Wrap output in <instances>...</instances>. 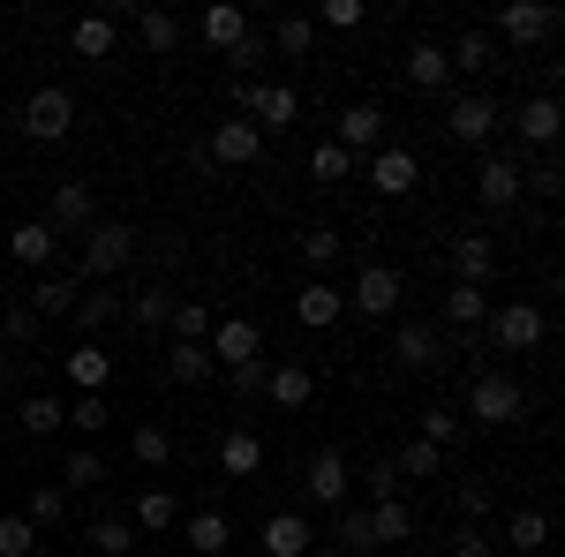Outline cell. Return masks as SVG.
I'll list each match as a JSON object with an SVG mask.
<instances>
[{
    "instance_id": "1",
    "label": "cell",
    "mask_w": 565,
    "mask_h": 557,
    "mask_svg": "<svg viewBox=\"0 0 565 557\" xmlns=\"http://www.w3.org/2000/svg\"><path fill=\"white\" fill-rule=\"evenodd\" d=\"M136 249H143V234H136V226H121V218H90V234H84L90 287H114V271H129Z\"/></svg>"
},
{
    "instance_id": "2",
    "label": "cell",
    "mask_w": 565,
    "mask_h": 557,
    "mask_svg": "<svg viewBox=\"0 0 565 557\" xmlns=\"http://www.w3.org/2000/svg\"><path fill=\"white\" fill-rule=\"evenodd\" d=\"M482 340L505 346V354H535V346L551 340V317H543V301H490Z\"/></svg>"
},
{
    "instance_id": "3",
    "label": "cell",
    "mask_w": 565,
    "mask_h": 557,
    "mask_svg": "<svg viewBox=\"0 0 565 557\" xmlns=\"http://www.w3.org/2000/svg\"><path fill=\"white\" fill-rule=\"evenodd\" d=\"M527 415V392L513 369H476L468 385V422H521Z\"/></svg>"
},
{
    "instance_id": "4",
    "label": "cell",
    "mask_w": 565,
    "mask_h": 557,
    "mask_svg": "<svg viewBox=\"0 0 565 557\" xmlns=\"http://www.w3.org/2000/svg\"><path fill=\"white\" fill-rule=\"evenodd\" d=\"M68 129H76V98L61 84H39L31 106H23V136H31V143H61Z\"/></svg>"
},
{
    "instance_id": "5",
    "label": "cell",
    "mask_w": 565,
    "mask_h": 557,
    "mask_svg": "<svg viewBox=\"0 0 565 557\" xmlns=\"http://www.w3.org/2000/svg\"><path fill=\"white\" fill-rule=\"evenodd\" d=\"M445 136H452L460 151H482V143L498 136V98H482V90H460V98H452V114H445Z\"/></svg>"
},
{
    "instance_id": "6",
    "label": "cell",
    "mask_w": 565,
    "mask_h": 557,
    "mask_svg": "<svg viewBox=\"0 0 565 557\" xmlns=\"http://www.w3.org/2000/svg\"><path fill=\"white\" fill-rule=\"evenodd\" d=\"M476 204H482V212H513V204H521V159H513V151H482Z\"/></svg>"
},
{
    "instance_id": "7",
    "label": "cell",
    "mask_w": 565,
    "mask_h": 557,
    "mask_svg": "<svg viewBox=\"0 0 565 557\" xmlns=\"http://www.w3.org/2000/svg\"><path fill=\"white\" fill-rule=\"evenodd\" d=\"M399 294H407V287H399V271H392V264H362V279H354L348 309H354V317H377V324H385L392 309H399Z\"/></svg>"
},
{
    "instance_id": "8",
    "label": "cell",
    "mask_w": 565,
    "mask_h": 557,
    "mask_svg": "<svg viewBox=\"0 0 565 557\" xmlns=\"http://www.w3.org/2000/svg\"><path fill=\"white\" fill-rule=\"evenodd\" d=\"M204 346H212V362H218V369L264 362V332L249 324V317H218V324H212V340H204Z\"/></svg>"
},
{
    "instance_id": "9",
    "label": "cell",
    "mask_w": 565,
    "mask_h": 557,
    "mask_svg": "<svg viewBox=\"0 0 565 557\" xmlns=\"http://www.w3.org/2000/svg\"><path fill=\"white\" fill-rule=\"evenodd\" d=\"M498 31L513 45H551L558 39V8H543V0H505V8H498Z\"/></svg>"
},
{
    "instance_id": "10",
    "label": "cell",
    "mask_w": 565,
    "mask_h": 557,
    "mask_svg": "<svg viewBox=\"0 0 565 557\" xmlns=\"http://www.w3.org/2000/svg\"><path fill=\"white\" fill-rule=\"evenodd\" d=\"M302 490H309V505H332V513H348V490H354V474L340 452H317L302 468Z\"/></svg>"
},
{
    "instance_id": "11",
    "label": "cell",
    "mask_w": 565,
    "mask_h": 557,
    "mask_svg": "<svg viewBox=\"0 0 565 557\" xmlns=\"http://www.w3.org/2000/svg\"><path fill=\"white\" fill-rule=\"evenodd\" d=\"M90 218H98V204H90V181H53L45 226H53V234H90Z\"/></svg>"
},
{
    "instance_id": "12",
    "label": "cell",
    "mask_w": 565,
    "mask_h": 557,
    "mask_svg": "<svg viewBox=\"0 0 565 557\" xmlns=\"http://www.w3.org/2000/svg\"><path fill=\"white\" fill-rule=\"evenodd\" d=\"M392 362H399L407 377L437 369V324H415V317H399V324H392Z\"/></svg>"
},
{
    "instance_id": "13",
    "label": "cell",
    "mask_w": 565,
    "mask_h": 557,
    "mask_svg": "<svg viewBox=\"0 0 565 557\" xmlns=\"http://www.w3.org/2000/svg\"><path fill=\"white\" fill-rule=\"evenodd\" d=\"M264 399H271L279 415H302L309 399H317V377H309V362H271V377H264Z\"/></svg>"
},
{
    "instance_id": "14",
    "label": "cell",
    "mask_w": 565,
    "mask_h": 557,
    "mask_svg": "<svg viewBox=\"0 0 565 557\" xmlns=\"http://www.w3.org/2000/svg\"><path fill=\"white\" fill-rule=\"evenodd\" d=\"M415 181H423L415 151H407V143H377V159H370V189H377V196H407Z\"/></svg>"
},
{
    "instance_id": "15",
    "label": "cell",
    "mask_w": 565,
    "mask_h": 557,
    "mask_svg": "<svg viewBox=\"0 0 565 557\" xmlns=\"http://www.w3.org/2000/svg\"><path fill=\"white\" fill-rule=\"evenodd\" d=\"M204 159H218V167H257V159H264L257 121H218V129H212V151H204Z\"/></svg>"
},
{
    "instance_id": "16",
    "label": "cell",
    "mask_w": 565,
    "mask_h": 557,
    "mask_svg": "<svg viewBox=\"0 0 565 557\" xmlns=\"http://www.w3.org/2000/svg\"><path fill=\"white\" fill-rule=\"evenodd\" d=\"M452 279H460V287H490V279H498V242H490V234H460V242H452Z\"/></svg>"
},
{
    "instance_id": "17",
    "label": "cell",
    "mask_w": 565,
    "mask_h": 557,
    "mask_svg": "<svg viewBox=\"0 0 565 557\" xmlns=\"http://www.w3.org/2000/svg\"><path fill=\"white\" fill-rule=\"evenodd\" d=\"M445 324H452L460 340L476 346V340H482V324H490V287H460V279H452V294H445Z\"/></svg>"
},
{
    "instance_id": "18",
    "label": "cell",
    "mask_w": 565,
    "mask_h": 557,
    "mask_svg": "<svg viewBox=\"0 0 565 557\" xmlns=\"http://www.w3.org/2000/svg\"><path fill=\"white\" fill-rule=\"evenodd\" d=\"M521 143H535V151H551L558 143V90H535V98H521Z\"/></svg>"
},
{
    "instance_id": "19",
    "label": "cell",
    "mask_w": 565,
    "mask_h": 557,
    "mask_svg": "<svg viewBox=\"0 0 565 557\" xmlns=\"http://www.w3.org/2000/svg\"><path fill=\"white\" fill-rule=\"evenodd\" d=\"M174 301H181V294H167V287L151 279V287H136V294H121V317H129L136 332H167V317H174Z\"/></svg>"
},
{
    "instance_id": "20",
    "label": "cell",
    "mask_w": 565,
    "mask_h": 557,
    "mask_svg": "<svg viewBox=\"0 0 565 557\" xmlns=\"http://www.w3.org/2000/svg\"><path fill=\"white\" fill-rule=\"evenodd\" d=\"M68 45H76V61H114V45H121V31H114V15H76L68 23Z\"/></svg>"
},
{
    "instance_id": "21",
    "label": "cell",
    "mask_w": 565,
    "mask_h": 557,
    "mask_svg": "<svg viewBox=\"0 0 565 557\" xmlns=\"http://www.w3.org/2000/svg\"><path fill=\"white\" fill-rule=\"evenodd\" d=\"M257 468H264V437L249 422L226 429V437H218V474H234V482H242V474H257Z\"/></svg>"
},
{
    "instance_id": "22",
    "label": "cell",
    "mask_w": 565,
    "mask_h": 557,
    "mask_svg": "<svg viewBox=\"0 0 565 557\" xmlns=\"http://www.w3.org/2000/svg\"><path fill=\"white\" fill-rule=\"evenodd\" d=\"M196 31H204V45H212V53H234V45L249 39V15H242L234 0H218V8H204V15H196Z\"/></svg>"
},
{
    "instance_id": "23",
    "label": "cell",
    "mask_w": 565,
    "mask_h": 557,
    "mask_svg": "<svg viewBox=\"0 0 565 557\" xmlns=\"http://www.w3.org/2000/svg\"><path fill=\"white\" fill-rule=\"evenodd\" d=\"M53 249H61V234H53L45 218H23V226L8 234V257L31 264V271H45V264H53Z\"/></svg>"
},
{
    "instance_id": "24",
    "label": "cell",
    "mask_w": 565,
    "mask_h": 557,
    "mask_svg": "<svg viewBox=\"0 0 565 557\" xmlns=\"http://www.w3.org/2000/svg\"><path fill=\"white\" fill-rule=\"evenodd\" d=\"M167 377H174V385H212V377H218L212 346H204V340H174V346H167Z\"/></svg>"
},
{
    "instance_id": "25",
    "label": "cell",
    "mask_w": 565,
    "mask_h": 557,
    "mask_svg": "<svg viewBox=\"0 0 565 557\" xmlns=\"http://www.w3.org/2000/svg\"><path fill=\"white\" fill-rule=\"evenodd\" d=\"M445 68H452V76H482V68H498V45H490V31H460V39L445 45Z\"/></svg>"
},
{
    "instance_id": "26",
    "label": "cell",
    "mask_w": 565,
    "mask_h": 557,
    "mask_svg": "<svg viewBox=\"0 0 565 557\" xmlns=\"http://www.w3.org/2000/svg\"><path fill=\"white\" fill-rule=\"evenodd\" d=\"M340 309H348V301H340V287H332V279H309L302 294H295V317H302L309 332H324V324H340Z\"/></svg>"
},
{
    "instance_id": "27",
    "label": "cell",
    "mask_w": 565,
    "mask_h": 557,
    "mask_svg": "<svg viewBox=\"0 0 565 557\" xmlns=\"http://www.w3.org/2000/svg\"><path fill=\"white\" fill-rule=\"evenodd\" d=\"M249 114H257V136H264V129H295L302 98H295L287 84H257V98H249Z\"/></svg>"
},
{
    "instance_id": "28",
    "label": "cell",
    "mask_w": 565,
    "mask_h": 557,
    "mask_svg": "<svg viewBox=\"0 0 565 557\" xmlns=\"http://www.w3.org/2000/svg\"><path fill=\"white\" fill-rule=\"evenodd\" d=\"M332 143H340V151H377V143H385V114H377V106H348Z\"/></svg>"
},
{
    "instance_id": "29",
    "label": "cell",
    "mask_w": 565,
    "mask_h": 557,
    "mask_svg": "<svg viewBox=\"0 0 565 557\" xmlns=\"http://www.w3.org/2000/svg\"><path fill=\"white\" fill-rule=\"evenodd\" d=\"M264 550L271 557H302V550H317V535H309L302 513H271L264 519Z\"/></svg>"
},
{
    "instance_id": "30",
    "label": "cell",
    "mask_w": 565,
    "mask_h": 557,
    "mask_svg": "<svg viewBox=\"0 0 565 557\" xmlns=\"http://www.w3.org/2000/svg\"><path fill=\"white\" fill-rule=\"evenodd\" d=\"M181 543H189V550H204V557H226L234 519H226V513H189V519H181Z\"/></svg>"
},
{
    "instance_id": "31",
    "label": "cell",
    "mask_w": 565,
    "mask_h": 557,
    "mask_svg": "<svg viewBox=\"0 0 565 557\" xmlns=\"http://www.w3.org/2000/svg\"><path fill=\"white\" fill-rule=\"evenodd\" d=\"M68 317H76V332H90V340H98L106 324H121V294H114V287H90V294H76V309H68Z\"/></svg>"
},
{
    "instance_id": "32",
    "label": "cell",
    "mask_w": 565,
    "mask_h": 557,
    "mask_svg": "<svg viewBox=\"0 0 565 557\" xmlns=\"http://www.w3.org/2000/svg\"><path fill=\"white\" fill-rule=\"evenodd\" d=\"M129 527H151V535H174V527H181V497L167 490V482H159V490H143V497H136V519H129Z\"/></svg>"
},
{
    "instance_id": "33",
    "label": "cell",
    "mask_w": 565,
    "mask_h": 557,
    "mask_svg": "<svg viewBox=\"0 0 565 557\" xmlns=\"http://www.w3.org/2000/svg\"><path fill=\"white\" fill-rule=\"evenodd\" d=\"M407 84H415V90H445V84H452V68H445V45H437V39L407 45Z\"/></svg>"
},
{
    "instance_id": "34",
    "label": "cell",
    "mask_w": 565,
    "mask_h": 557,
    "mask_svg": "<svg viewBox=\"0 0 565 557\" xmlns=\"http://www.w3.org/2000/svg\"><path fill=\"white\" fill-rule=\"evenodd\" d=\"M61 369H68V377H76L84 392H106V377H114V354H106L98 340H84L76 354H68V362H61Z\"/></svg>"
},
{
    "instance_id": "35",
    "label": "cell",
    "mask_w": 565,
    "mask_h": 557,
    "mask_svg": "<svg viewBox=\"0 0 565 557\" xmlns=\"http://www.w3.org/2000/svg\"><path fill=\"white\" fill-rule=\"evenodd\" d=\"M23 519H31V527H61V519H68V490H61V482H31V497H23Z\"/></svg>"
},
{
    "instance_id": "36",
    "label": "cell",
    "mask_w": 565,
    "mask_h": 557,
    "mask_svg": "<svg viewBox=\"0 0 565 557\" xmlns=\"http://www.w3.org/2000/svg\"><path fill=\"white\" fill-rule=\"evenodd\" d=\"M15 422L31 429V437H53V429H68V407H61L53 392H31V399L15 407Z\"/></svg>"
},
{
    "instance_id": "37",
    "label": "cell",
    "mask_w": 565,
    "mask_h": 557,
    "mask_svg": "<svg viewBox=\"0 0 565 557\" xmlns=\"http://www.w3.org/2000/svg\"><path fill=\"white\" fill-rule=\"evenodd\" d=\"M61 490H106V460H98V444H76V452L61 460Z\"/></svg>"
},
{
    "instance_id": "38",
    "label": "cell",
    "mask_w": 565,
    "mask_h": 557,
    "mask_svg": "<svg viewBox=\"0 0 565 557\" xmlns=\"http://www.w3.org/2000/svg\"><path fill=\"white\" fill-rule=\"evenodd\" d=\"M415 535V519H407V505L399 497H385V505H370V543L385 550V543H407Z\"/></svg>"
},
{
    "instance_id": "39",
    "label": "cell",
    "mask_w": 565,
    "mask_h": 557,
    "mask_svg": "<svg viewBox=\"0 0 565 557\" xmlns=\"http://www.w3.org/2000/svg\"><path fill=\"white\" fill-rule=\"evenodd\" d=\"M129 452L143 460V468H167V460H174V429H167V422H136Z\"/></svg>"
},
{
    "instance_id": "40",
    "label": "cell",
    "mask_w": 565,
    "mask_h": 557,
    "mask_svg": "<svg viewBox=\"0 0 565 557\" xmlns=\"http://www.w3.org/2000/svg\"><path fill=\"white\" fill-rule=\"evenodd\" d=\"M505 543H521V550H543V543H551V513H535V505H513V519H505Z\"/></svg>"
},
{
    "instance_id": "41",
    "label": "cell",
    "mask_w": 565,
    "mask_h": 557,
    "mask_svg": "<svg viewBox=\"0 0 565 557\" xmlns=\"http://www.w3.org/2000/svg\"><path fill=\"white\" fill-rule=\"evenodd\" d=\"M136 31H143L151 53H174V45H181V23L167 15V8H136Z\"/></svg>"
},
{
    "instance_id": "42",
    "label": "cell",
    "mask_w": 565,
    "mask_h": 557,
    "mask_svg": "<svg viewBox=\"0 0 565 557\" xmlns=\"http://www.w3.org/2000/svg\"><path fill=\"white\" fill-rule=\"evenodd\" d=\"M437 468H445V452L423 444V437H407V444H399V460H392V474H415V482H430Z\"/></svg>"
},
{
    "instance_id": "43",
    "label": "cell",
    "mask_w": 565,
    "mask_h": 557,
    "mask_svg": "<svg viewBox=\"0 0 565 557\" xmlns=\"http://www.w3.org/2000/svg\"><path fill=\"white\" fill-rule=\"evenodd\" d=\"M264 45H279V53H295V61H302L309 45H317V23H309V15H279V23H271V39Z\"/></svg>"
},
{
    "instance_id": "44",
    "label": "cell",
    "mask_w": 565,
    "mask_h": 557,
    "mask_svg": "<svg viewBox=\"0 0 565 557\" xmlns=\"http://www.w3.org/2000/svg\"><path fill=\"white\" fill-rule=\"evenodd\" d=\"M90 550H98V557H129L136 550V527H129V519H90Z\"/></svg>"
},
{
    "instance_id": "45",
    "label": "cell",
    "mask_w": 565,
    "mask_h": 557,
    "mask_svg": "<svg viewBox=\"0 0 565 557\" xmlns=\"http://www.w3.org/2000/svg\"><path fill=\"white\" fill-rule=\"evenodd\" d=\"M264 61H271V45H264L257 31H249V39H242L234 53H226V68H234V84H257V76H264Z\"/></svg>"
},
{
    "instance_id": "46",
    "label": "cell",
    "mask_w": 565,
    "mask_h": 557,
    "mask_svg": "<svg viewBox=\"0 0 565 557\" xmlns=\"http://www.w3.org/2000/svg\"><path fill=\"white\" fill-rule=\"evenodd\" d=\"M68 309H76V287H68V279H39V294H31V317H68Z\"/></svg>"
},
{
    "instance_id": "47",
    "label": "cell",
    "mask_w": 565,
    "mask_h": 557,
    "mask_svg": "<svg viewBox=\"0 0 565 557\" xmlns=\"http://www.w3.org/2000/svg\"><path fill=\"white\" fill-rule=\"evenodd\" d=\"M167 332H174V340H212V309H204V301H174Z\"/></svg>"
},
{
    "instance_id": "48",
    "label": "cell",
    "mask_w": 565,
    "mask_h": 557,
    "mask_svg": "<svg viewBox=\"0 0 565 557\" xmlns=\"http://www.w3.org/2000/svg\"><path fill=\"white\" fill-rule=\"evenodd\" d=\"M39 550V527L23 513H0V557H31Z\"/></svg>"
},
{
    "instance_id": "49",
    "label": "cell",
    "mask_w": 565,
    "mask_h": 557,
    "mask_svg": "<svg viewBox=\"0 0 565 557\" xmlns=\"http://www.w3.org/2000/svg\"><path fill=\"white\" fill-rule=\"evenodd\" d=\"M302 264L309 271H332V264H340V234H332V226H309L302 234Z\"/></svg>"
},
{
    "instance_id": "50",
    "label": "cell",
    "mask_w": 565,
    "mask_h": 557,
    "mask_svg": "<svg viewBox=\"0 0 565 557\" xmlns=\"http://www.w3.org/2000/svg\"><path fill=\"white\" fill-rule=\"evenodd\" d=\"M31 340H39V317H31L23 301H15V309L0 301V346H31Z\"/></svg>"
},
{
    "instance_id": "51",
    "label": "cell",
    "mask_w": 565,
    "mask_h": 557,
    "mask_svg": "<svg viewBox=\"0 0 565 557\" xmlns=\"http://www.w3.org/2000/svg\"><path fill=\"white\" fill-rule=\"evenodd\" d=\"M309 173H317V181H348V173H354V151H340V143H317V151H309Z\"/></svg>"
},
{
    "instance_id": "52",
    "label": "cell",
    "mask_w": 565,
    "mask_h": 557,
    "mask_svg": "<svg viewBox=\"0 0 565 557\" xmlns=\"http://www.w3.org/2000/svg\"><path fill=\"white\" fill-rule=\"evenodd\" d=\"M264 377H271V362H242V369H226V392L249 407V399H264Z\"/></svg>"
},
{
    "instance_id": "53",
    "label": "cell",
    "mask_w": 565,
    "mask_h": 557,
    "mask_svg": "<svg viewBox=\"0 0 565 557\" xmlns=\"http://www.w3.org/2000/svg\"><path fill=\"white\" fill-rule=\"evenodd\" d=\"M423 444H437V452L460 444V415L452 407H423Z\"/></svg>"
},
{
    "instance_id": "54",
    "label": "cell",
    "mask_w": 565,
    "mask_h": 557,
    "mask_svg": "<svg viewBox=\"0 0 565 557\" xmlns=\"http://www.w3.org/2000/svg\"><path fill=\"white\" fill-rule=\"evenodd\" d=\"M362 15H370L362 0H324V8H317L309 23H324V31H362Z\"/></svg>"
},
{
    "instance_id": "55",
    "label": "cell",
    "mask_w": 565,
    "mask_h": 557,
    "mask_svg": "<svg viewBox=\"0 0 565 557\" xmlns=\"http://www.w3.org/2000/svg\"><path fill=\"white\" fill-rule=\"evenodd\" d=\"M68 429H84V437H98V429H106V392H84V399L68 407Z\"/></svg>"
},
{
    "instance_id": "56",
    "label": "cell",
    "mask_w": 565,
    "mask_h": 557,
    "mask_svg": "<svg viewBox=\"0 0 565 557\" xmlns=\"http://www.w3.org/2000/svg\"><path fill=\"white\" fill-rule=\"evenodd\" d=\"M490 513V482H460V527H482Z\"/></svg>"
},
{
    "instance_id": "57",
    "label": "cell",
    "mask_w": 565,
    "mask_h": 557,
    "mask_svg": "<svg viewBox=\"0 0 565 557\" xmlns=\"http://www.w3.org/2000/svg\"><path fill=\"white\" fill-rule=\"evenodd\" d=\"M452 557H498V550H490L482 527H452Z\"/></svg>"
},
{
    "instance_id": "58",
    "label": "cell",
    "mask_w": 565,
    "mask_h": 557,
    "mask_svg": "<svg viewBox=\"0 0 565 557\" xmlns=\"http://www.w3.org/2000/svg\"><path fill=\"white\" fill-rule=\"evenodd\" d=\"M370 497L385 505V497H399V474H392V460H370Z\"/></svg>"
},
{
    "instance_id": "59",
    "label": "cell",
    "mask_w": 565,
    "mask_h": 557,
    "mask_svg": "<svg viewBox=\"0 0 565 557\" xmlns=\"http://www.w3.org/2000/svg\"><path fill=\"white\" fill-rule=\"evenodd\" d=\"M302 557H340V550H302Z\"/></svg>"
},
{
    "instance_id": "60",
    "label": "cell",
    "mask_w": 565,
    "mask_h": 557,
    "mask_svg": "<svg viewBox=\"0 0 565 557\" xmlns=\"http://www.w3.org/2000/svg\"><path fill=\"white\" fill-rule=\"evenodd\" d=\"M0 369H8V346H0Z\"/></svg>"
},
{
    "instance_id": "61",
    "label": "cell",
    "mask_w": 565,
    "mask_h": 557,
    "mask_svg": "<svg viewBox=\"0 0 565 557\" xmlns=\"http://www.w3.org/2000/svg\"><path fill=\"white\" fill-rule=\"evenodd\" d=\"M0 444H8V422H0Z\"/></svg>"
},
{
    "instance_id": "62",
    "label": "cell",
    "mask_w": 565,
    "mask_h": 557,
    "mask_svg": "<svg viewBox=\"0 0 565 557\" xmlns=\"http://www.w3.org/2000/svg\"><path fill=\"white\" fill-rule=\"evenodd\" d=\"M151 557H174V550H151Z\"/></svg>"
}]
</instances>
